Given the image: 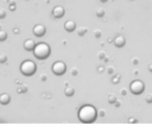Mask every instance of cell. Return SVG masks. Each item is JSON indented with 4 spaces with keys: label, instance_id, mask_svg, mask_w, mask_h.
<instances>
[{
    "label": "cell",
    "instance_id": "obj_6",
    "mask_svg": "<svg viewBox=\"0 0 152 134\" xmlns=\"http://www.w3.org/2000/svg\"><path fill=\"white\" fill-rule=\"evenodd\" d=\"M46 32V28H45V26H42V25L38 24L36 25V26L33 27V33L34 35L36 36H42Z\"/></svg>",
    "mask_w": 152,
    "mask_h": 134
},
{
    "label": "cell",
    "instance_id": "obj_8",
    "mask_svg": "<svg viewBox=\"0 0 152 134\" xmlns=\"http://www.w3.org/2000/svg\"><path fill=\"white\" fill-rule=\"evenodd\" d=\"M114 43L117 48H122V46H124V44H125V38H124L122 35L117 36V37L114 39Z\"/></svg>",
    "mask_w": 152,
    "mask_h": 134
},
{
    "label": "cell",
    "instance_id": "obj_13",
    "mask_svg": "<svg viewBox=\"0 0 152 134\" xmlns=\"http://www.w3.org/2000/svg\"><path fill=\"white\" fill-rule=\"evenodd\" d=\"M116 100H117V97L115 96L114 94H110V95H109L108 101H109V103H110V104H113Z\"/></svg>",
    "mask_w": 152,
    "mask_h": 134
},
{
    "label": "cell",
    "instance_id": "obj_15",
    "mask_svg": "<svg viewBox=\"0 0 152 134\" xmlns=\"http://www.w3.org/2000/svg\"><path fill=\"white\" fill-rule=\"evenodd\" d=\"M86 31H87L86 28H84V27H81V28L78 30V34H79V35L82 36V35H84V34L86 33Z\"/></svg>",
    "mask_w": 152,
    "mask_h": 134
},
{
    "label": "cell",
    "instance_id": "obj_20",
    "mask_svg": "<svg viewBox=\"0 0 152 134\" xmlns=\"http://www.w3.org/2000/svg\"><path fill=\"white\" fill-rule=\"evenodd\" d=\"M104 57H106V53H104V52H102V51H100V52L98 53V58H99V59H102H102H104Z\"/></svg>",
    "mask_w": 152,
    "mask_h": 134
},
{
    "label": "cell",
    "instance_id": "obj_1",
    "mask_svg": "<svg viewBox=\"0 0 152 134\" xmlns=\"http://www.w3.org/2000/svg\"><path fill=\"white\" fill-rule=\"evenodd\" d=\"M96 116H97V112H96L95 107L89 105V104L82 106L78 114L79 119L83 123H92L96 119Z\"/></svg>",
    "mask_w": 152,
    "mask_h": 134
},
{
    "label": "cell",
    "instance_id": "obj_5",
    "mask_svg": "<svg viewBox=\"0 0 152 134\" xmlns=\"http://www.w3.org/2000/svg\"><path fill=\"white\" fill-rule=\"evenodd\" d=\"M66 70V65L61 61H57L53 64L52 66V71L54 72L56 75H62Z\"/></svg>",
    "mask_w": 152,
    "mask_h": 134
},
{
    "label": "cell",
    "instance_id": "obj_31",
    "mask_svg": "<svg viewBox=\"0 0 152 134\" xmlns=\"http://www.w3.org/2000/svg\"><path fill=\"white\" fill-rule=\"evenodd\" d=\"M72 74H77V69H72Z\"/></svg>",
    "mask_w": 152,
    "mask_h": 134
},
{
    "label": "cell",
    "instance_id": "obj_16",
    "mask_svg": "<svg viewBox=\"0 0 152 134\" xmlns=\"http://www.w3.org/2000/svg\"><path fill=\"white\" fill-rule=\"evenodd\" d=\"M145 101L147 103H152V94H147L146 97H145Z\"/></svg>",
    "mask_w": 152,
    "mask_h": 134
},
{
    "label": "cell",
    "instance_id": "obj_4",
    "mask_svg": "<svg viewBox=\"0 0 152 134\" xmlns=\"http://www.w3.org/2000/svg\"><path fill=\"white\" fill-rule=\"evenodd\" d=\"M144 87H145L144 83H143L142 80H134L132 84H130L129 89H130V91L134 93V94L139 95V94H141L143 91H144Z\"/></svg>",
    "mask_w": 152,
    "mask_h": 134
},
{
    "label": "cell",
    "instance_id": "obj_29",
    "mask_svg": "<svg viewBox=\"0 0 152 134\" xmlns=\"http://www.w3.org/2000/svg\"><path fill=\"white\" fill-rule=\"evenodd\" d=\"M4 14H4V10L3 9L0 10V17H4Z\"/></svg>",
    "mask_w": 152,
    "mask_h": 134
},
{
    "label": "cell",
    "instance_id": "obj_10",
    "mask_svg": "<svg viewBox=\"0 0 152 134\" xmlns=\"http://www.w3.org/2000/svg\"><path fill=\"white\" fill-rule=\"evenodd\" d=\"M34 46H35V43H34V41L32 39H27L26 41L24 42V48L26 49L27 51H32Z\"/></svg>",
    "mask_w": 152,
    "mask_h": 134
},
{
    "label": "cell",
    "instance_id": "obj_23",
    "mask_svg": "<svg viewBox=\"0 0 152 134\" xmlns=\"http://www.w3.org/2000/svg\"><path fill=\"white\" fill-rule=\"evenodd\" d=\"M107 70H108V73H109V74H112V73H114V67L110 66V67H108V68H107Z\"/></svg>",
    "mask_w": 152,
    "mask_h": 134
},
{
    "label": "cell",
    "instance_id": "obj_24",
    "mask_svg": "<svg viewBox=\"0 0 152 134\" xmlns=\"http://www.w3.org/2000/svg\"><path fill=\"white\" fill-rule=\"evenodd\" d=\"M132 62L134 63V64H138V63H139V59L134 57V58H132Z\"/></svg>",
    "mask_w": 152,
    "mask_h": 134
},
{
    "label": "cell",
    "instance_id": "obj_7",
    "mask_svg": "<svg viewBox=\"0 0 152 134\" xmlns=\"http://www.w3.org/2000/svg\"><path fill=\"white\" fill-rule=\"evenodd\" d=\"M52 14L55 18H61V17L64 16V8L60 5L55 6L54 9H53V12H52Z\"/></svg>",
    "mask_w": 152,
    "mask_h": 134
},
{
    "label": "cell",
    "instance_id": "obj_3",
    "mask_svg": "<svg viewBox=\"0 0 152 134\" xmlns=\"http://www.w3.org/2000/svg\"><path fill=\"white\" fill-rule=\"evenodd\" d=\"M20 70L24 75L30 76L32 74L35 73L36 71V65L34 62H32L31 60H26L24 62H22L20 66Z\"/></svg>",
    "mask_w": 152,
    "mask_h": 134
},
{
    "label": "cell",
    "instance_id": "obj_32",
    "mask_svg": "<svg viewBox=\"0 0 152 134\" xmlns=\"http://www.w3.org/2000/svg\"><path fill=\"white\" fill-rule=\"evenodd\" d=\"M100 1H102V2H106L107 0H100Z\"/></svg>",
    "mask_w": 152,
    "mask_h": 134
},
{
    "label": "cell",
    "instance_id": "obj_11",
    "mask_svg": "<svg viewBox=\"0 0 152 134\" xmlns=\"http://www.w3.org/2000/svg\"><path fill=\"white\" fill-rule=\"evenodd\" d=\"M10 100V97L8 96L7 94H2L1 96H0V102H1L2 104H7L8 102Z\"/></svg>",
    "mask_w": 152,
    "mask_h": 134
},
{
    "label": "cell",
    "instance_id": "obj_2",
    "mask_svg": "<svg viewBox=\"0 0 152 134\" xmlns=\"http://www.w3.org/2000/svg\"><path fill=\"white\" fill-rule=\"evenodd\" d=\"M32 51H33L34 56L40 60L48 58L50 55V46L45 42H39V43L35 44Z\"/></svg>",
    "mask_w": 152,
    "mask_h": 134
},
{
    "label": "cell",
    "instance_id": "obj_28",
    "mask_svg": "<svg viewBox=\"0 0 152 134\" xmlns=\"http://www.w3.org/2000/svg\"><path fill=\"white\" fill-rule=\"evenodd\" d=\"M99 112H99V114H100V116H102V117H104V114H106V112H104V110H102H102H99Z\"/></svg>",
    "mask_w": 152,
    "mask_h": 134
},
{
    "label": "cell",
    "instance_id": "obj_17",
    "mask_svg": "<svg viewBox=\"0 0 152 134\" xmlns=\"http://www.w3.org/2000/svg\"><path fill=\"white\" fill-rule=\"evenodd\" d=\"M6 38V32L4 30H0V40H4Z\"/></svg>",
    "mask_w": 152,
    "mask_h": 134
},
{
    "label": "cell",
    "instance_id": "obj_9",
    "mask_svg": "<svg viewBox=\"0 0 152 134\" xmlns=\"http://www.w3.org/2000/svg\"><path fill=\"white\" fill-rule=\"evenodd\" d=\"M64 28H65V30L68 31V32H72V31H74L75 29H76V23H75L74 21H67V22L64 24Z\"/></svg>",
    "mask_w": 152,
    "mask_h": 134
},
{
    "label": "cell",
    "instance_id": "obj_25",
    "mask_svg": "<svg viewBox=\"0 0 152 134\" xmlns=\"http://www.w3.org/2000/svg\"><path fill=\"white\" fill-rule=\"evenodd\" d=\"M128 123H137V120L134 118H130V119H128Z\"/></svg>",
    "mask_w": 152,
    "mask_h": 134
},
{
    "label": "cell",
    "instance_id": "obj_22",
    "mask_svg": "<svg viewBox=\"0 0 152 134\" xmlns=\"http://www.w3.org/2000/svg\"><path fill=\"white\" fill-rule=\"evenodd\" d=\"M127 89L126 88H121V90H120V93H121V95H123V96H125V95H127Z\"/></svg>",
    "mask_w": 152,
    "mask_h": 134
},
{
    "label": "cell",
    "instance_id": "obj_27",
    "mask_svg": "<svg viewBox=\"0 0 152 134\" xmlns=\"http://www.w3.org/2000/svg\"><path fill=\"white\" fill-rule=\"evenodd\" d=\"M104 70V66H99V67H98V71H99V72H102Z\"/></svg>",
    "mask_w": 152,
    "mask_h": 134
},
{
    "label": "cell",
    "instance_id": "obj_30",
    "mask_svg": "<svg viewBox=\"0 0 152 134\" xmlns=\"http://www.w3.org/2000/svg\"><path fill=\"white\" fill-rule=\"evenodd\" d=\"M148 70H149V71H150V72H152V63H151V64H149V66H148Z\"/></svg>",
    "mask_w": 152,
    "mask_h": 134
},
{
    "label": "cell",
    "instance_id": "obj_12",
    "mask_svg": "<svg viewBox=\"0 0 152 134\" xmlns=\"http://www.w3.org/2000/svg\"><path fill=\"white\" fill-rule=\"evenodd\" d=\"M64 92H65L66 96H72L75 93V89L72 88V87H67V88L64 90Z\"/></svg>",
    "mask_w": 152,
    "mask_h": 134
},
{
    "label": "cell",
    "instance_id": "obj_14",
    "mask_svg": "<svg viewBox=\"0 0 152 134\" xmlns=\"http://www.w3.org/2000/svg\"><path fill=\"white\" fill-rule=\"evenodd\" d=\"M104 8H98L97 10H96V16L97 17H99V18H102V17H104Z\"/></svg>",
    "mask_w": 152,
    "mask_h": 134
},
{
    "label": "cell",
    "instance_id": "obj_18",
    "mask_svg": "<svg viewBox=\"0 0 152 134\" xmlns=\"http://www.w3.org/2000/svg\"><path fill=\"white\" fill-rule=\"evenodd\" d=\"M119 82H120V76H119V75H116V76H114V78H112L113 84H118Z\"/></svg>",
    "mask_w": 152,
    "mask_h": 134
},
{
    "label": "cell",
    "instance_id": "obj_26",
    "mask_svg": "<svg viewBox=\"0 0 152 134\" xmlns=\"http://www.w3.org/2000/svg\"><path fill=\"white\" fill-rule=\"evenodd\" d=\"M113 104H115V106H117V107H119V106H120V102H119V101H117V100L115 101Z\"/></svg>",
    "mask_w": 152,
    "mask_h": 134
},
{
    "label": "cell",
    "instance_id": "obj_21",
    "mask_svg": "<svg viewBox=\"0 0 152 134\" xmlns=\"http://www.w3.org/2000/svg\"><path fill=\"white\" fill-rule=\"evenodd\" d=\"M6 60V56L4 54H1L0 55V63H4Z\"/></svg>",
    "mask_w": 152,
    "mask_h": 134
},
{
    "label": "cell",
    "instance_id": "obj_19",
    "mask_svg": "<svg viewBox=\"0 0 152 134\" xmlns=\"http://www.w3.org/2000/svg\"><path fill=\"white\" fill-rule=\"evenodd\" d=\"M94 36H95L96 38H99L100 36H102V31H100L99 29H96V30L94 31Z\"/></svg>",
    "mask_w": 152,
    "mask_h": 134
}]
</instances>
